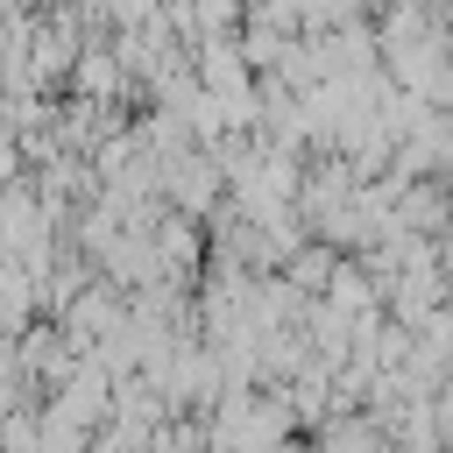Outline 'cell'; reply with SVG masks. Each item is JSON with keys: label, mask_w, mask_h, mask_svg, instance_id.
<instances>
[{"label": "cell", "mask_w": 453, "mask_h": 453, "mask_svg": "<svg viewBox=\"0 0 453 453\" xmlns=\"http://www.w3.org/2000/svg\"><path fill=\"white\" fill-rule=\"evenodd\" d=\"M283 276H290L297 290H333V276H340V248H333V241H311V248L290 255Z\"/></svg>", "instance_id": "1"}]
</instances>
